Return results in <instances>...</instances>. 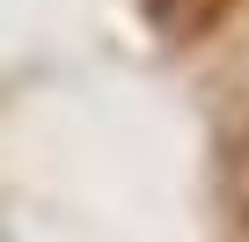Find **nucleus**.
I'll list each match as a JSON object with an SVG mask.
<instances>
[{
	"label": "nucleus",
	"instance_id": "f257e3e1",
	"mask_svg": "<svg viewBox=\"0 0 249 242\" xmlns=\"http://www.w3.org/2000/svg\"><path fill=\"white\" fill-rule=\"evenodd\" d=\"M140 8H147V22H154V30L183 37V30H205V22L227 8V0H140Z\"/></svg>",
	"mask_w": 249,
	"mask_h": 242
}]
</instances>
